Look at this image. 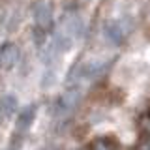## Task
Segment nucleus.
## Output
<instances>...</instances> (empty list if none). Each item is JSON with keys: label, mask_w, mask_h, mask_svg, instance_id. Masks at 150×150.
Masks as SVG:
<instances>
[{"label": "nucleus", "mask_w": 150, "mask_h": 150, "mask_svg": "<svg viewBox=\"0 0 150 150\" xmlns=\"http://www.w3.org/2000/svg\"><path fill=\"white\" fill-rule=\"evenodd\" d=\"M34 23L36 26L43 28L45 32L54 30V17H53V8L49 2H38L34 6Z\"/></svg>", "instance_id": "nucleus-1"}, {"label": "nucleus", "mask_w": 150, "mask_h": 150, "mask_svg": "<svg viewBox=\"0 0 150 150\" xmlns=\"http://www.w3.org/2000/svg\"><path fill=\"white\" fill-rule=\"evenodd\" d=\"M126 21L128 19H118V21H109L105 26H103V36L115 45L124 43L126 36L129 32V26H126Z\"/></svg>", "instance_id": "nucleus-2"}, {"label": "nucleus", "mask_w": 150, "mask_h": 150, "mask_svg": "<svg viewBox=\"0 0 150 150\" xmlns=\"http://www.w3.org/2000/svg\"><path fill=\"white\" fill-rule=\"evenodd\" d=\"M34 116H36V105H28L25 107L19 116L15 118V133L17 135H25L28 129H30L32 122H34Z\"/></svg>", "instance_id": "nucleus-3"}, {"label": "nucleus", "mask_w": 150, "mask_h": 150, "mask_svg": "<svg viewBox=\"0 0 150 150\" xmlns=\"http://www.w3.org/2000/svg\"><path fill=\"white\" fill-rule=\"evenodd\" d=\"M17 62H19V47L15 43H6L0 49V66L4 69H11L15 68Z\"/></svg>", "instance_id": "nucleus-4"}, {"label": "nucleus", "mask_w": 150, "mask_h": 150, "mask_svg": "<svg viewBox=\"0 0 150 150\" xmlns=\"http://www.w3.org/2000/svg\"><path fill=\"white\" fill-rule=\"evenodd\" d=\"M15 107H17V98L15 96H2L0 98V109H2V115L4 118H8V116H11L13 112H15Z\"/></svg>", "instance_id": "nucleus-5"}, {"label": "nucleus", "mask_w": 150, "mask_h": 150, "mask_svg": "<svg viewBox=\"0 0 150 150\" xmlns=\"http://www.w3.org/2000/svg\"><path fill=\"white\" fill-rule=\"evenodd\" d=\"M88 150H116V146L111 143L109 139L100 137V139L92 141V143H90V146H88Z\"/></svg>", "instance_id": "nucleus-6"}, {"label": "nucleus", "mask_w": 150, "mask_h": 150, "mask_svg": "<svg viewBox=\"0 0 150 150\" xmlns=\"http://www.w3.org/2000/svg\"><path fill=\"white\" fill-rule=\"evenodd\" d=\"M45 73H43V77H41V86L43 88H49L51 84L54 83V77H56V71H54V64H51V66H45Z\"/></svg>", "instance_id": "nucleus-7"}, {"label": "nucleus", "mask_w": 150, "mask_h": 150, "mask_svg": "<svg viewBox=\"0 0 150 150\" xmlns=\"http://www.w3.org/2000/svg\"><path fill=\"white\" fill-rule=\"evenodd\" d=\"M32 36H34V41H36V47H38V49L45 47V43H47V32L43 30V28L34 26V30H32Z\"/></svg>", "instance_id": "nucleus-8"}, {"label": "nucleus", "mask_w": 150, "mask_h": 150, "mask_svg": "<svg viewBox=\"0 0 150 150\" xmlns=\"http://www.w3.org/2000/svg\"><path fill=\"white\" fill-rule=\"evenodd\" d=\"M141 150H150V137H146L143 141V144H141Z\"/></svg>", "instance_id": "nucleus-9"}, {"label": "nucleus", "mask_w": 150, "mask_h": 150, "mask_svg": "<svg viewBox=\"0 0 150 150\" xmlns=\"http://www.w3.org/2000/svg\"><path fill=\"white\" fill-rule=\"evenodd\" d=\"M126 150H133V148H126Z\"/></svg>", "instance_id": "nucleus-10"}, {"label": "nucleus", "mask_w": 150, "mask_h": 150, "mask_svg": "<svg viewBox=\"0 0 150 150\" xmlns=\"http://www.w3.org/2000/svg\"><path fill=\"white\" fill-rule=\"evenodd\" d=\"M148 115H150V111H148Z\"/></svg>", "instance_id": "nucleus-11"}]
</instances>
